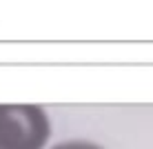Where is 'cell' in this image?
<instances>
[{
  "mask_svg": "<svg viewBox=\"0 0 153 149\" xmlns=\"http://www.w3.org/2000/svg\"><path fill=\"white\" fill-rule=\"evenodd\" d=\"M51 118L38 105H0V149H45Z\"/></svg>",
  "mask_w": 153,
  "mask_h": 149,
  "instance_id": "1",
  "label": "cell"
},
{
  "mask_svg": "<svg viewBox=\"0 0 153 149\" xmlns=\"http://www.w3.org/2000/svg\"><path fill=\"white\" fill-rule=\"evenodd\" d=\"M51 149H104L96 145L91 140H82V138H73V140H62V142H56Z\"/></svg>",
  "mask_w": 153,
  "mask_h": 149,
  "instance_id": "2",
  "label": "cell"
}]
</instances>
